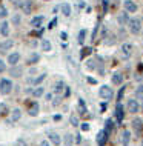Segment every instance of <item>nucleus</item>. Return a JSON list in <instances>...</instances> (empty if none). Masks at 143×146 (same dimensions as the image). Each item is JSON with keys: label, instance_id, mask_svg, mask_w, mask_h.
<instances>
[{"label": "nucleus", "instance_id": "obj_39", "mask_svg": "<svg viewBox=\"0 0 143 146\" xmlns=\"http://www.w3.org/2000/svg\"><path fill=\"white\" fill-rule=\"evenodd\" d=\"M55 25H57V17H54L53 20L49 22V26H48V28H49V29H53V28H54Z\"/></svg>", "mask_w": 143, "mask_h": 146}, {"label": "nucleus", "instance_id": "obj_41", "mask_svg": "<svg viewBox=\"0 0 143 146\" xmlns=\"http://www.w3.org/2000/svg\"><path fill=\"white\" fill-rule=\"evenodd\" d=\"M13 23H14V25L20 23V15H14V17H13Z\"/></svg>", "mask_w": 143, "mask_h": 146}, {"label": "nucleus", "instance_id": "obj_33", "mask_svg": "<svg viewBox=\"0 0 143 146\" xmlns=\"http://www.w3.org/2000/svg\"><path fill=\"white\" fill-rule=\"evenodd\" d=\"M8 112V106L5 103H0V115H5Z\"/></svg>", "mask_w": 143, "mask_h": 146}, {"label": "nucleus", "instance_id": "obj_50", "mask_svg": "<svg viewBox=\"0 0 143 146\" xmlns=\"http://www.w3.org/2000/svg\"><path fill=\"white\" fill-rule=\"evenodd\" d=\"M60 37H62V40H66V37H68V34H66V33H62V34H60Z\"/></svg>", "mask_w": 143, "mask_h": 146}, {"label": "nucleus", "instance_id": "obj_34", "mask_svg": "<svg viewBox=\"0 0 143 146\" xmlns=\"http://www.w3.org/2000/svg\"><path fill=\"white\" fill-rule=\"evenodd\" d=\"M102 6H103V13H108V6H109V0H102Z\"/></svg>", "mask_w": 143, "mask_h": 146}, {"label": "nucleus", "instance_id": "obj_26", "mask_svg": "<svg viewBox=\"0 0 143 146\" xmlns=\"http://www.w3.org/2000/svg\"><path fill=\"white\" fill-rule=\"evenodd\" d=\"M128 20H129V19H128V14H122L120 17H118V23H120V25H125V23L128 25Z\"/></svg>", "mask_w": 143, "mask_h": 146}, {"label": "nucleus", "instance_id": "obj_5", "mask_svg": "<svg viewBox=\"0 0 143 146\" xmlns=\"http://www.w3.org/2000/svg\"><path fill=\"white\" fill-rule=\"evenodd\" d=\"M138 109H140L138 102L134 100V98H129V100H128V111L131 114H136V112H138Z\"/></svg>", "mask_w": 143, "mask_h": 146}, {"label": "nucleus", "instance_id": "obj_18", "mask_svg": "<svg viewBox=\"0 0 143 146\" xmlns=\"http://www.w3.org/2000/svg\"><path fill=\"white\" fill-rule=\"evenodd\" d=\"M22 72H23L22 66H15V65H14L13 68H11V76H13V77H20Z\"/></svg>", "mask_w": 143, "mask_h": 146}, {"label": "nucleus", "instance_id": "obj_35", "mask_svg": "<svg viewBox=\"0 0 143 146\" xmlns=\"http://www.w3.org/2000/svg\"><path fill=\"white\" fill-rule=\"evenodd\" d=\"M8 15V9L5 6H0V17H6Z\"/></svg>", "mask_w": 143, "mask_h": 146}, {"label": "nucleus", "instance_id": "obj_9", "mask_svg": "<svg viewBox=\"0 0 143 146\" xmlns=\"http://www.w3.org/2000/svg\"><path fill=\"white\" fill-rule=\"evenodd\" d=\"M13 45H14V42L11 40V38H6L5 42H2V43H0V51L3 52V51L11 49V48H13Z\"/></svg>", "mask_w": 143, "mask_h": 146}, {"label": "nucleus", "instance_id": "obj_32", "mask_svg": "<svg viewBox=\"0 0 143 146\" xmlns=\"http://www.w3.org/2000/svg\"><path fill=\"white\" fill-rule=\"evenodd\" d=\"M65 143H66V146L72 145V135H71V134H66L65 135Z\"/></svg>", "mask_w": 143, "mask_h": 146}, {"label": "nucleus", "instance_id": "obj_17", "mask_svg": "<svg viewBox=\"0 0 143 146\" xmlns=\"http://www.w3.org/2000/svg\"><path fill=\"white\" fill-rule=\"evenodd\" d=\"M0 34L3 37H8V34H9V25H8V22H3L0 25Z\"/></svg>", "mask_w": 143, "mask_h": 146}, {"label": "nucleus", "instance_id": "obj_4", "mask_svg": "<svg viewBox=\"0 0 143 146\" xmlns=\"http://www.w3.org/2000/svg\"><path fill=\"white\" fill-rule=\"evenodd\" d=\"M108 135H109V132L106 131V129H103V131H100L97 134V143H98V146H105L106 140H108Z\"/></svg>", "mask_w": 143, "mask_h": 146}, {"label": "nucleus", "instance_id": "obj_54", "mask_svg": "<svg viewBox=\"0 0 143 146\" xmlns=\"http://www.w3.org/2000/svg\"><path fill=\"white\" fill-rule=\"evenodd\" d=\"M9 2H15V0H9Z\"/></svg>", "mask_w": 143, "mask_h": 146}, {"label": "nucleus", "instance_id": "obj_20", "mask_svg": "<svg viewBox=\"0 0 143 146\" xmlns=\"http://www.w3.org/2000/svg\"><path fill=\"white\" fill-rule=\"evenodd\" d=\"M60 9H62L63 15H66V17H69V15H71V5H69V3H63V5L60 6Z\"/></svg>", "mask_w": 143, "mask_h": 146}, {"label": "nucleus", "instance_id": "obj_11", "mask_svg": "<svg viewBox=\"0 0 143 146\" xmlns=\"http://www.w3.org/2000/svg\"><path fill=\"white\" fill-rule=\"evenodd\" d=\"M39 109H40V106H39L37 102H34V103L29 106V109H28V114H29V115H33V117H35L39 114Z\"/></svg>", "mask_w": 143, "mask_h": 146}, {"label": "nucleus", "instance_id": "obj_36", "mask_svg": "<svg viewBox=\"0 0 143 146\" xmlns=\"http://www.w3.org/2000/svg\"><path fill=\"white\" fill-rule=\"evenodd\" d=\"M125 88H126V86H123V88H120V91H118V96H117V102H120V100H122L123 94H125Z\"/></svg>", "mask_w": 143, "mask_h": 146}, {"label": "nucleus", "instance_id": "obj_22", "mask_svg": "<svg viewBox=\"0 0 143 146\" xmlns=\"http://www.w3.org/2000/svg\"><path fill=\"white\" fill-rule=\"evenodd\" d=\"M65 88H66V86H65V83H63V82H57V83H55V86H54V91H55V94H60Z\"/></svg>", "mask_w": 143, "mask_h": 146}, {"label": "nucleus", "instance_id": "obj_52", "mask_svg": "<svg viewBox=\"0 0 143 146\" xmlns=\"http://www.w3.org/2000/svg\"><path fill=\"white\" fill-rule=\"evenodd\" d=\"M45 98H46V100H53V94H46Z\"/></svg>", "mask_w": 143, "mask_h": 146}, {"label": "nucleus", "instance_id": "obj_44", "mask_svg": "<svg viewBox=\"0 0 143 146\" xmlns=\"http://www.w3.org/2000/svg\"><path fill=\"white\" fill-rule=\"evenodd\" d=\"M137 96H143V86H138V89H137Z\"/></svg>", "mask_w": 143, "mask_h": 146}, {"label": "nucleus", "instance_id": "obj_14", "mask_svg": "<svg viewBox=\"0 0 143 146\" xmlns=\"http://www.w3.org/2000/svg\"><path fill=\"white\" fill-rule=\"evenodd\" d=\"M49 140H51V143L55 145V146H59V145H60V141H62L60 135L55 134V132H49Z\"/></svg>", "mask_w": 143, "mask_h": 146}, {"label": "nucleus", "instance_id": "obj_19", "mask_svg": "<svg viewBox=\"0 0 143 146\" xmlns=\"http://www.w3.org/2000/svg\"><path fill=\"white\" fill-rule=\"evenodd\" d=\"M142 126H143V121H142V118H134L132 120V128L136 129L137 132H140V129H142Z\"/></svg>", "mask_w": 143, "mask_h": 146}, {"label": "nucleus", "instance_id": "obj_27", "mask_svg": "<svg viewBox=\"0 0 143 146\" xmlns=\"http://www.w3.org/2000/svg\"><path fill=\"white\" fill-rule=\"evenodd\" d=\"M39 60H40V56H39L37 52H34L33 56L29 57V60H28V63H37Z\"/></svg>", "mask_w": 143, "mask_h": 146}, {"label": "nucleus", "instance_id": "obj_16", "mask_svg": "<svg viewBox=\"0 0 143 146\" xmlns=\"http://www.w3.org/2000/svg\"><path fill=\"white\" fill-rule=\"evenodd\" d=\"M112 83L114 85H122L123 83V76L120 72H117V71L112 74Z\"/></svg>", "mask_w": 143, "mask_h": 146}, {"label": "nucleus", "instance_id": "obj_30", "mask_svg": "<svg viewBox=\"0 0 143 146\" xmlns=\"http://www.w3.org/2000/svg\"><path fill=\"white\" fill-rule=\"evenodd\" d=\"M78 109H80V114H85L86 112V106H85V102L82 100H78Z\"/></svg>", "mask_w": 143, "mask_h": 146}, {"label": "nucleus", "instance_id": "obj_47", "mask_svg": "<svg viewBox=\"0 0 143 146\" xmlns=\"http://www.w3.org/2000/svg\"><path fill=\"white\" fill-rule=\"evenodd\" d=\"M77 8H78V9H82V8H85V3H83V2H78V3H77Z\"/></svg>", "mask_w": 143, "mask_h": 146}, {"label": "nucleus", "instance_id": "obj_43", "mask_svg": "<svg viewBox=\"0 0 143 146\" xmlns=\"http://www.w3.org/2000/svg\"><path fill=\"white\" fill-rule=\"evenodd\" d=\"M82 131H89V125L88 123H82Z\"/></svg>", "mask_w": 143, "mask_h": 146}, {"label": "nucleus", "instance_id": "obj_8", "mask_svg": "<svg viewBox=\"0 0 143 146\" xmlns=\"http://www.w3.org/2000/svg\"><path fill=\"white\" fill-rule=\"evenodd\" d=\"M129 141H131V132L128 129H125L122 134V145L123 146H129Z\"/></svg>", "mask_w": 143, "mask_h": 146}, {"label": "nucleus", "instance_id": "obj_40", "mask_svg": "<svg viewBox=\"0 0 143 146\" xmlns=\"http://www.w3.org/2000/svg\"><path fill=\"white\" fill-rule=\"evenodd\" d=\"M5 69H6L5 62H3V60H0V72H5Z\"/></svg>", "mask_w": 143, "mask_h": 146}, {"label": "nucleus", "instance_id": "obj_51", "mask_svg": "<svg viewBox=\"0 0 143 146\" xmlns=\"http://www.w3.org/2000/svg\"><path fill=\"white\" fill-rule=\"evenodd\" d=\"M40 146H49V141H46V140H43L42 143H40Z\"/></svg>", "mask_w": 143, "mask_h": 146}, {"label": "nucleus", "instance_id": "obj_24", "mask_svg": "<svg viewBox=\"0 0 143 146\" xmlns=\"http://www.w3.org/2000/svg\"><path fill=\"white\" fill-rule=\"evenodd\" d=\"M85 37H86V29H82L80 33H78V35H77V42L82 45V43L85 42Z\"/></svg>", "mask_w": 143, "mask_h": 146}, {"label": "nucleus", "instance_id": "obj_46", "mask_svg": "<svg viewBox=\"0 0 143 146\" xmlns=\"http://www.w3.org/2000/svg\"><path fill=\"white\" fill-rule=\"evenodd\" d=\"M97 31H98V23H97V26H95L94 31H92V38H95V34H97Z\"/></svg>", "mask_w": 143, "mask_h": 146}, {"label": "nucleus", "instance_id": "obj_53", "mask_svg": "<svg viewBox=\"0 0 143 146\" xmlns=\"http://www.w3.org/2000/svg\"><path fill=\"white\" fill-rule=\"evenodd\" d=\"M106 106H108V103H106V102H105V103H102V111H105Z\"/></svg>", "mask_w": 143, "mask_h": 146}, {"label": "nucleus", "instance_id": "obj_38", "mask_svg": "<svg viewBox=\"0 0 143 146\" xmlns=\"http://www.w3.org/2000/svg\"><path fill=\"white\" fill-rule=\"evenodd\" d=\"M91 51H92V49H91V48H83V52L80 54V58H83V57L86 56V54H89Z\"/></svg>", "mask_w": 143, "mask_h": 146}, {"label": "nucleus", "instance_id": "obj_45", "mask_svg": "<svg viewBox=\"0 0 143 146\" xmlns=\"http://www.w3.org/2000/svg\"><path fill=\"white\" fill-rule=\"evenodd\" d=\"M60 100H62V98H60V97H57V98H55V100L53 102V105H54V106H57L59 103H60Z\"/></svg>", "mask_w": 143, "mask_h": 146}, {"label": "nucleus", "instance_id": "obj_21", "mask_svg": "<svg viewBox=\"0 0 143 146\" xmlns=\"http://www.w3.org/2000/svg\"><path fill=\"white\" fill-rule=\"evenodd\" d=\"M42 49L45 51V52H49L51 49H53V45H51L49 40H43L42 42Z\"/></svg>", "mask_w": 143, "mask_h": 146}, {"label": "nucleus", "instance_id": "obj_31", "mask_svg": "<svg viewBox=\"0 0 143 146\" xmlns=\"http://www.w3.org/2000/svg\"><path fill=\"white\" fill-rule=\"evenodd\" d=\"M69 121H71V125H72V126H78V125H80V123H78V118H77V115H75V114H72V115H71Z\"/></svg>", "mask_w": 143, "mask_h": 146}, {"label": "nucleus", "instance_id": "obj_42", "mask_svg": "<svg viewBox=\"0 0 143 146\" xmlns=\"http://www.w3.org/2000/svg\"><path fill=\"white\" fill-rule=\"evenodd\" d=\"M86 66H88V69H94V68H95L94 60H88V65H86Z\"/></svg>", "mask_w": 143, "mask_h": 146}, {"label": "nucleus", "instance_id": "obj_1", "mask_svg": "<svg viewBox=\"0 0 143 146\" xmlns=\"http://www.w3.org/2000/svg\"><path fill=\"white\" fill-rule=\"evenodd\" d=\"M98 96H100V98H103V100H111V98L114 97V91L112 88H109L108 85H103L100 89H98Z\"/></svg>", "mask_w": 143, "mask_h": 146}, {"label": "nucleus", "instance_id": "obj_23", "mask_svg": "<svg viewBox=\"0 0 143 146\" xmlns=\"http://www.w3.org/2000/svg\"><path fill=\"white\" fill-rule=\"evenodd\" d=\"M105 129L108 132H111L114 129V121H112V118H108V120L105 121Z\"/></svg>", "mask_w": 143, "mask_h": 146}, {"label": "nucleus", "instance_id": "obj_37", "mask_svg": "<svg viewBox=\"0 0 143 146\" xmlns=\"http://www.w3.org/2000/svg\"><path fill=\"white\" fill-rule=\"evenodd\" d=\"M14 146H26V143H25V140H23V139H17V140H15V143H14Z\"/></svg>", "mask_w": 143, "mask_h": 146}, {"label": "nucleus", "instance_id": "obj_7", "mask_svg": "<svg viewBox=\"0 0 143 146\" xmlns=\"http://www.w3.org/2000/svg\"><path fill=\"white\" fill-rule=\"evenodd\" d=\"M131 52H132V46H131L129 43H123L122 45V56L128 58L131 56Z\"/></svg>", "mask_w": 143, "mask_h": 146}, {"label": "nucleus", "instance_id": "obj_3", "mask_svg": "<svg viewBox=\"0 0 143 146\" xmlns=\"http://www.w3.org/2000/svg\"><path fill=\"white\" fill-rule=\"evenodd\" d=\"M11 89H13V82L8 80V78H2L0 80V92L6 96V94L11 92Z\"/></svg>", "mask_w": 143, "mask_h": 146}, {"label": "nucleus", "instance_id": "obj_49", "mask_svg": "<svg viewBox=\"0 0 143 146\" xmlns=\"http://www.w3.org/2000/svg\"><path fill=\"white\" fill-rule=\"evenodd\" d=\"M69 94H71V89L68 88V86H66V88H65V96H66V97H68V96H69Z\"/></svg>", "mask_w": 143, "mask_h": 146}, {"label": "nucleus", "instance_id": "obj_6", "mask_svg": "<svg viewBox=\"0 0 143 146\" xmlns=\"http://www.w3.org/2000/svg\"><path fill=\"white\" fill-rule=\"evenodd\" d=\"M123 6H125L126 13H136V11L138 9L137 5L132 2V0H125V2H123Z\"/></svg>", "mask_w": 143, "mask_h": 146}, {"label": "nucleus", "instance_id": "obj_55", "mask_svg": "<svg viewBox=\"0 0 143 146\" xmlns=\"http://www.w3.org/2000/svg\"><path fill=\"white\" fill-rule=\"evenodd\" d=\"M142 100H143V98H142ZM142 108H143V103H142Z\"/></svg>", "mask_w": 143, "mask_h": 146}, {"label": "nucleus", "instance_id": "obj_15", "mask_svg": "<svg viewBox=\"0 0 143 146\" xmlns=\"http://www.w3.org/2000/svg\"><path fill=\"white\" fill-rule=\"evenodd\" d=\"M43 15H39V17H34L33 20H31V26H34V28H40L42 23H43Z\"/></svg>", "mask_w": 143, "mask_h": 146}, {"label": "nucleus", "instance_id": "obj_28", "mask_svg": "<svg viewBox=\"0 0 143 146\" xmlns=\"http://www.w3.org/2000/svg\"><path fill=\"white\" fill-rule=\"evenodd\" d=\"M31 6H33V5H31L29 0L23 3V11H25V14H29V13H31Z\"/></svg>", "mask_w": 143, "mask_h": 146}, {"label": "nucleus", "instance_id": "obj_29", "mask_svg": "<svg viewBox=\"0 0 143 146\" xmlns=\"http://www.w3.org/2000/svg\"><path fill=\"white\" fill-rule=\"evenodd\" d=\"M45 78H46V74H42V76H39L37 78H34L33 83H34V85H39V83H42V82L45 80Z\"/></svg>", "mask_w": 143, "mask_h": 146}, {"label": "nucleus", "instance_id": "obj_2", "mask_svg": "<svg viewBox=\"0 0 143 146\" xmlns=\"http://www.w3.org/2000/svg\"><path fill=\"white\" fill-rule=\"evenodd\" d=\"M128 26H129V31L132 34H138L142 31V20L140 19H129Z\"/></svg>", "mask_w": 143, "mask_h": 146}, {"label": "nucleus", "instance_id": "obj_10", "mask_svg": "<svg viewBox=\"0 0 143 146\" xmlns=\"http://www.w3.org/2000/svg\"><path fill=\"white\" fill-rule=\"evenodd\" d=\"M19 60H20V54H19V52H14V54H11V56L8 57V63H9L11 66L17 65Z\"/></svg>", "mask_w": 143, "mask_h": 146}, {"label": "nucleus", "instance_id": "obj_48", "mask_svg": "<svg viewBox=\"0 0 143 146\" xmlns=\"http://www.w3.org/2000/svg\"><path fill=\"white\" fill-rule=\"evenodd\" d=\"M88 82H89V83H92V85L97 83V80H95V78H91V77H88Z\"/></svg>", "mask_w": 143, "mask_h": 146}, {"label": "nucleus", "instance_id": "obj_12", "mask_svg": "<svg viewBox=\"0 0 143 146\" xmlns=\"http://www.w3.org/2000/svg\"><path fill=\"white\" fill-rule=\"evenodd\" d=\"M20 117H22V111L19 108H15V109H13V112H11L9 121H19V120H20Z\"/></svg>", "mask_w": 143, "mask_h": 146}, {"label": "nucleus", "instance_id": "obj_25", "mask_svg": "<svg viewBox=\"0 0 143 146\" xmlns=\"http://www.w3.org/2000/svg\"><path fill=\"white\" fill-rule=\"evenodd\" d=\"M43 92H45V91H43V88H40V86L33 89V96L34 97H40V96H43Z\"/></svg>", "mask_w": 143, "mask_h": 146}, {"label": "nucleus", "instance_id": "obj_13", "mask_svg": "<svg viewBox=\"0 0 143 146\" xmlns=\"http://www.w3.org/2000/svg\"><path fill=\"white\" fill-rule=\"evenodd\" d=\"M116 115H117V120H118V123L123 120V106L120 102H117V105H116Z\"/></svg>", "mask_w": 143, "mask_h": 146}]
</instances>
